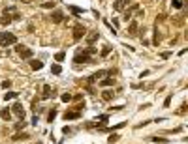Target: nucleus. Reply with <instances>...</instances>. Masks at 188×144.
I'll return each instance as SVG.
<instances>
[{
  "instance_id": "nucleus-21",
  "label": "nucleus",
  "mask_w": 188,
  "mask_h": 144,
  "mask_svg": "<svg viewBox=\"0 0 188 144\" xmlns=\"http://www.w3.org/2000/svg\"><path fill=\"white\" fill-rule=\"evenodd\" d=\"M102 97L107 101V99H111V97H113V92H104V94H102Z\"/></svg>"
},
{
  "instance_id": "nucleus-27",
  "label": "nucleus",
  "mask_w": 188,
  "mask_h": 144,
  "mask_svg": "<svg viewBox=\"0 0 188 144\" xmlns=\"http://www.w3.org/2000/svg\"><path fill=\"white\" fill-rule=\"evenodd\" d=\"M109 47H104V49H102V56H107V53H109Z\"/></svg>"
},
{
  "instance_id": "nucleus-13",
  "label": "nucleus",
  "mask_w": 188,
  "mask_h": 144,
  "mask_svg": "<svg viewBox=\"0 0 188 144\" xmlns=\"http://www.w3.org/2000/svg\"><path fill=\"white\" fill-rule=\"evenodd\" d=\"M70 9H72V13H75V15H81L85 11V9H81V8H77V6H70Z\"/></svg>"
},
{
  "instance_id": "nucleus-2",
  "label": "nucleus",
  "mask_w": 188,
  "mask_h": 144,
  "mask_svg": "<svg viewBox=\"0 0 188 144\" xmlns=\"http://www.w3.org/2000/svg\"><path fill=\"white\" fill-rule=\"evenodd\" d=\"M85 34H87V28L83 24H75L73 26V39H81Z\"/></svg>"
},
{
  "instance_id": "nucleus-3",
  "label": "nucleus",
  "mask_w": 188,
  "mask_h": 144,
  "mask_svg": "<svg viewBox=\"0 0 188 144\" xmlns=\"http://www.w3.org/2000/svg\"><path fill=\"white\" fill-rule=\"evenodd\" d=\"M12 110L15 112V114H17V118H24V107L21 105V103H13V107H12Z\"/></svg>"
},
{
  "instance_id": "nucleus-24",
  "label": "nucleus",
  "mask_w": 188,
  "mask_h": 144,
  "mask_svg": "<svg viewBox=\"0 0 188 144\" xmlns=\"http://www.w3.org/2000/svg\"><path fill=\"white\" fill-rule=\"evenodd\" d=\"M55 60H57V62H62V60H64V53H57V54H55Z\"/></svg>"
},
{
  "instance_id": "nucleus-10",
  "label": "nucleus",
  "mask_w": 188,
  "mask_h": 144,
  "mask_svg": "<svg viewBox=\"0 0 188 144\" xmlns=\"http://www.w3.org/2000/svg\"><path fill=\"white\" fill-rule=\"evenodd\" d=\"M138 23H135V21H134V23H130V26H128V32L130 34H138Z\"/></svg>"
},
{
  "instance_id": "nucleus-8",
  "label": "nucleus",
  "mask_w": 188,
  "mask_h": 144,
  "mask_svg": "<svg viewBox=\"0 0 188 144\" xmlns=\"http://www.w3.org/2000/svg\"><path fill=\"white\" fill-rule=\"evenodd\" d=\"M30 68H32V69H42L43 62L42 60H30Z\"/></svg>"
},
{
  "instance_id": "nucleus-4",
  "label": "nucleus",
  "mask_w": 188,
  "mask_h": 144,
  "mask_svg": "<svg viewBox=\"0 0 188 144\" xmlns=\"http://www.w3.org/2000/svg\"><path fill=\"white\" fill-rule=\"evenodd\" d=\"M77 118H81V112L79 110H68V112H64V120L68 122V120H77Z\"/></svg>"
},
{
  "instance_id": "nucleus-29",
  "label": "nucleus",
  "mask_w": 188,
  "mask_h": 144,
  "mask_svg": "<svg viewBox=\"0 0 188 144\" xmlns=\"http://www.w3.org/2000/svg\"><path fill=\"white\" fill-rule=\"evenodd\" d=\"M169 54H171V53H162L160 56H162V58H164V60H166V58H169Z\"/></svg>"
},
{
  "instance_id": "nucleus-30",
  "label": "nucleus",
  "mask_w": 188,
  "mask_h": 144,
  "mask_svg": "<svg viewBox=\"0 0 188 144\" xmlns=\"http://www.w3.org/2000/svg\"><path fill=\"white\" fill-rule=\"evenodd\" d=\"M23 2H24V4H28V2H32V0H23Z\"/></svg>"
},
{
  "instance_id": "nucleus-6",
  "label": "nucleus",
  "mask_w": 188,
  "mask_h": 144,
  "mask_svg": "<svg viewBox=\"0 0 188 144\" xmlns=\"http://www.w3.org/2000/svg\"><path fill=\"white\" fill-rule=\"evenodd\" d=\"M128 4V0H115L113 2V9L115 11H122V8Z\"/></svg>"
},
{
  "instance_id": "nucleus-25",
  "label": "nucleus",
  "mask_w": 188,
  "mask_h": 144,
  "mask_svg": "<svg viewBox=\"0 0 188 144\" xmlns=\"http://www.w3.org/2000/svg\"><path fill=\"white\" fill-rule=\"evenodd\" d=\"M107 140H109V144H113V142H117V140H119V135H111V137L107 138Z\"/></svg>"
},
{
  "instance_id": "nucleus-17",
  "label": "nucleus",
  "mask_w": 188,
  "mask_h": 144,
  "mask_svg": "<svg viewBox=\"0 0 188 144\" xmlns=\"http://www.w3.org/2000/svg\"><path fill=\"white\" fill-rule=\"evenodd\" d=\"M55 118H57V110H55V109H53V110H51V112H49V116H47V122H53V120H55Z\"/></svg>"
},
{
  "instance_id": "nucleus-11",
  "label": "nucleus",
  "mask_w": 188,
  "mask_h": 144,
  "mask_svg": "<svg viewBox=\"0 0 188 144\" xmlns=\"http://www.w3.org/2000/svg\"><path fill=\"white\" fill-rule=\"evenodd\" d=\"M113 84H115V81L111 79V77H107V79H104L100 82V86H113Z\"/></svg>"
},
{
  "instance_id": "nucleus-12",
  "label": "nucleus",
  "mask_w": 188,
  "mask_h": 144,
  "mask_svg": "<svg viewBox=\"0 0 188 144\" xmlns=\"http://www.w3.org/2000/svg\"><path fill=\"white\" fill-rule=\"evenodd\" d=\"M98 38H100V34H98V32H92V34H90V38L87 39V43H89V45H92V43H94V41L98 39Z\"/></svg>"
},
{
  "instance_id": "nucleus-20",
  "label": "nucleus",
  "mask_w": 188,
  "mask_h": 144,
  "mask_svg": "<svg viewBox=\"0 0 188 144\" xmlns=\"http://www.w3.org/2000/svg\"><path fill=\"white\" fill-rule=\"evenodd\" d=\"M0 86L6 88V90H9V88H12V81H2V84H0Z\"/></svg>"
},
{
  "instance_id": "nucleus-7",
  "label": "nucleus",
  "mask_w": 188,
  "mask_h": 144,
  "mask_svg": "<svg viewBox=\"0 0 188 144\" xmlns=\"http://www.w3.org/2000/svg\"><path fill=\"white\" fill-rule=\"evenodd\" d=\"M49 97H51V86H49V84H45V86H43V90H42V99L45 101V99H49Z\"/></svg>"
},
{
  "instance_id": "nucleus-23",
  "label": "nucleus",
  "mask_w": 188,
  "mask_h": 144,
  "mask_svg": "<svg viewBox=\"0 0 188 144\" xmlns=\"http://www.w3.org/2000/svg\"><path fill=\"white\" fill-rule=\"evenodd\" d=\"M171 4H173V6H175L177 9H181V8H182V0H173Z\"/></svg>"
},
{
  "instance_id": "nucleus-22",
  "label": "nucleus",
  "mask_w": 188,
  "mask_h": 144,
  "mask_svg": "<svg viewBox=\"0 0 188 144\" xmlns=\"http://www.w3.org/2000/svg\"><path fill=\"white\" fill-rule=\"evenodd\" d=\"M24 49H27V47H24V45H19V43H15V51H17L19 54H21V53H23Z\"/></svg>"
},
{
  "instance_id": "nucleus-18",
  "label": "nucleus",
  "mask_w": 188,
  "mask_h": 144,
  "mask_svg": "<svg viewBox=\"0 0 188 144\" xmlns=\"http://www.w3.org/2000/svg\"><path fill=\"white\" fill-rule=\"evenodd\" d=\"M19 138H28L27 133H17V135H13V140H19Z\"/></svg>"
},
{
  "instance_id": "nucleus-26",
  "label": "nucleus",
  "mask_w": 188,
  "mask_h": 144,
  "mask_svg": "<svg viewBox=\"0 0 188 144\" xmlns=\"http://www.w3.org/2000/svg\"><path fill=\"white\" fill-rule=\"evenodd\" d=\"M152 140H154V142H167L166 138H162V137H152Z\"/></svg>"
},
{
  "instance_id": "nucleus-1",
  "label": "nucleus",
  "mask_w": 188,
  "mask_h": 144,
  "mask_svg": "<svg viewBox=\"0 0 188 144\" xmlns=\"http://www.w3.org/2000/svg\"><path fill=\"white\" fill-rule=\"evenodd\" d=\"M17 38L12 32H0V47H8V45H15Z\"/></svg>"
},
{
  "instance_id": "nucleus-28",
  "label": "nucleus",
  "mask_w": 188,
  "mask_h": 144,
  "mask_svg": "<svg viewBox=\"0 0 188 144\" xmlns=\"http://www.w3.org/2000/svg\"><path fill=\"white\" fill-rule=\"evenodd\" d=\"M42 6H43V8H55V4H53V2H47V4H42Z\"/></svg>"
},
{
  "instance_id": "nucleus-9",
  "label": "nucleus",
  "mask_w": 188,
  "mask_h": 144,
  "mask_svg": "<svg viewBox=\"0 0 188 144\" xmlns=\"http://www.w3.org/2000/svg\"><path fill=\"white\" fill-rule=\"evenodd\" d=\"M0 114H2V120H12V110L9 109H2Z\"/></svg>"
},
{
  "instance_id": "nucleus-16",
  "label": "nucleus",
  "mask_w": 188,
  "mask_h": 144,
  "mask_svg": "<svg viewBox=\"0 0 188 144\" xmlns=\"http://www.w3.org/2000/svg\"><path fill=\"white\" fill-rule=\"evenodd\" d=\"M30 56H32V51H28V49H24L21 53V58H30Z\"/></svg>"
},
{
  "instance_id": "nucleus-15",
  "label": "nucleus",
  "mask_w": 188,
  "mask_h": 144,
  "mask_svg": "<svg viewBox=\"0 0 188 144\" xmlns=\"http://www.w3.org/2000/svg\"><path fill=\"white\" fill-rule=\"evenodd\" d=\"M13 97H17V92H8V94L4 96V99L8 101V99H13Z\"/></svg>"
},
{
  "instance_id": "nucleus-14",
  "label": "nucleus",
  "mask_w": 188,
  "mask_h": 144,
  "mask_svg": "<svg viewBox=\"0 0 188 144\" xmlns=\"http://www.w3.org/2000/svg\"><path fill=\"white\" fill-rule=\"evenodd\" d=\"M51 71H53V73H55V75H60V71H62V68H60V66H58V64H55V66H53V68H51Z\"/></svg>"
},
{
  "instance_id": "nucleus-19",
  "label": "nucleus",
  "mask_w": 188,
  "mask_h": 144,
  "mask_svg": "<svg viewBox=\"0 0 188 144\" xmlns=\"http://www.w3.org/2000/svg\"><path fill=\"white\" fill-rule=\"evenodd\" d=\"M60 99H62L64 103H70V101H72V94H62V97H60Z\"/></svg>"
},
{
  "instance_id": "nucleus-5",
  "label": "nucleus",
  "mask_w": 188,
  "mask_h": 144,
  "mask_svg": "<svg viewBox=\"0 0 188 144\" xmlns=\"http://www.w3.org/2000/svg\"><path fill=\"white\" fill-rule=\"evenodd\" d=\"M62 21H64V13L60 11V9H55V11H53V23L55 24H60Z\"/></svg>"
}]
</instances>
